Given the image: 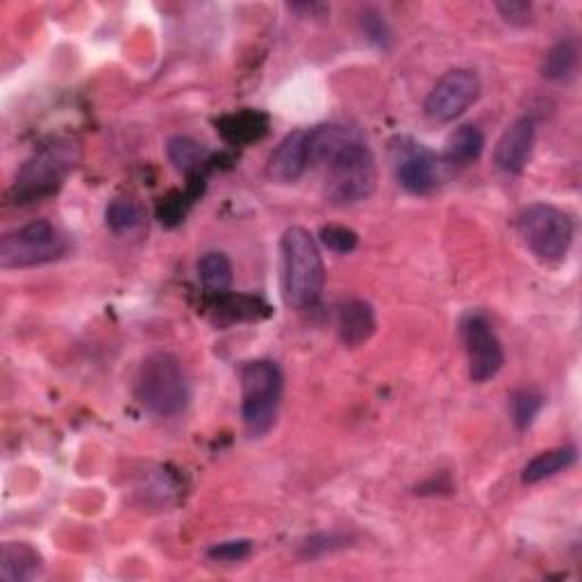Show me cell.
Returning <instances> with one entry per match:
<instances>
[{"label": "cell", "mask_w": 582, "mask_h": 582, "mask_svg": "<svg viewBox=\"0 0 582 582\" xmlns=\"http://www.w3.org/2000/svg\"><path fill=\"white\" fill-rule=\"evenodd\" d=\"M282 299L294 309H309L324 294L326 269L317 239L305 228L294 226L282 235Z\"/></svg>", "instance_id": "1"}, {"label": "cell", "mask_w": 582, "mask_h": 582, "mask_svg": "<svg viewBox=\"0 0 582 582\" xmlns=\"http://www.w3.org/2000/svg\"><path fill=\"white\" fill-rule=\"evenodd\" d=\"M80 162V146L73 139H55L23 162L8 193L12 205L43 201L64 185L68 174Z\"/></svg>", "instance_id": "2"}, {"label": "cell", "mask_w": 582, "mask_h": 582, "mask_svg": "<svg viewBox=\"0 0 582 582\" xmlns=\"http://www.w3.org/2000/svg\"><path fill=\"white\" fill-rule=\"evenodd\" d=\"M135 398L155 417H178L189 403L182 362L166 351L146 357L135 376Z\"/></svg>", "instance_id": "3"}, {"label": "cell", "mask_w": 582, "mask_h": 582, "mask_svg": "<svg viewBox=\"0 0 582 582\" xmlns=\"http://www.w3.org/2000/svg\"><path fill=\"white\" fill-rule=\"evenodd\" d=\"M282 398V371L271 359L246 362L241 367V419L251 436L269 434Z\"/></svg>", "instance_id": "4"}, {"label": "cell", "mask_w": 582, "mask_h": 582, "mask_svg": "<svg viewBox=\"0 0 582 582\" xmlns=\"http://www.w3.org/2000/svg\"><path fill=\"white\" fill-rule=\"evenodd\" d=\"M517 228L530 253L548 264L567 257L575 232L569 214L548 203L528 205L519 214Z\"/></svg>", "instance_id": "5"}, {"label": "cell", "mask_w": 582, "mask_h": 582, "mask_svg": "<svg viewBox=\"0 0 582 582\" xmlns=\"http://www.w3.org/2000/svg\"><path fill=\"white\" fill-rule=\"evenodd\" d=\"M326 168V199L332 205H353L371 197L378 172L376 157L367 141L355 143L353 149L334 157Z\"/></svg>", "instance_id": "6"}, {"label": "cell", "mask_w": 582, "mask_h": 582, "mask_svg": "<svg viewBox=\"0 0 582 582\" xmlns=\"http://www.w3.org/2000/svg\"><path fill=\"white\" fill-rule=\"evenodd\" d=\"M66 249V237L51 222H33L0 239V266L30 269L60 260Z\"/></svg>", "instance_id": "7"}, {"label": "cell", "mask_w": 582, "mask_h": 582, "mask_svg": "<svg viewBox=\"0 0 582 582\" xmlns=\"http://www.w3.org/2000/svg\"><path fill=\"white\" fill-rule=\"evenodd\" d=\"M392 160L401 187L409 193H417V197H426L440 187L444 168L448 166L444 157L434 155L423 143L409 137L394 139Z\"/></svg>", "instance_id": "8"}, {"label": "cell", "mask_w": 582, "mask_h": 582, "mask_svg": "<svg viewBox=\"0 0 582 582\" xmlns=\"http://www.w3.org/2000/svg\"><path fill=\"white\" fill-rule=\"evenodd\" d=\"M459 334H463V344L469 357L471 380L482 384L498 376L505 364V353L492 324L482 314H467L463 324H459Z\"/></svg>", "instance_id": "9"}, {"label": "cell", "mask_w": 582, "mask_h": 582, "mask_svg": "<svg viewBox=\"0 0 582 582\" xmlns=\"http://www.w3.org/2000/svg\"><path fill=\"white\" fill-rule=\"evenodd\" d=\"M478 96L480 80L476 73L469 68H455L432 87L423 110L436 124H451L478 101Z\"/></svg>", "instance_id": "10"}, {"label": "cell", "mask_w": 582, "mask_h": 582, "mask_svg": "<svg viewBox=\"0 0 582 582\" xmlns=\"http://www.w3.org/2000/svg\"><path fill=\"white\" fill-rule=\"evenodd\" d=\"M532 143H535V121L530 116H521L503 132V137L496 143L494 149L496 168H501L503 174H521L530 160Z\"/></svg>", "instance_id": "11"}, {"label": "cell", "mask_w": 582, "mask_h": 582, "mask_svg": "<svg viewBox=\"0 0 582 582\" xmlns=\"http://www.w3.org/2000/svg\"><path fill=\"white\" fill-rule=\"evenodd\" d=\"M309 164L307 155V132L296 130L287 135L269 155V164H266V172L269 176L282 185L296 182Z\"/></svg>", "instance_id": "12"}, {"label": "cell", "mask_w": 582, "mask_h": 582, "mask_svg": "<svg viewBox=\"0 0 582 582\" xmlns=\"http://www.w3.org/2000/svg\"><path fill=\"white\" fill-rule=\"evenodd\" d=\"M364 141V137L349 126H337V124H326L317 126L314 130L307 132V155L309 164L326 166L334 157L346 153L353 149L355 143Z\"/></svg>", "instance_id": "13"}, {"label": "cell", "mask_w": 582, "mask_h": 582, "mask_svg": "<svg viewBox=\"0 0 582 582\" xmlns=\"http://www.w3.org/2000/svg\"><path fill=\"white\" fill-rule=\"evenodd\" d=\"M43 573L41 553L23 542H8L0 555V578L5 582H28Z\"/></svg>", "instance_id": "14"}, {"label": "cell", "mask_w": 582, "mask_h": 582, "mask_svg": "<svg viewBox=\"0 0 582 582\" xmlns=\"http://www.w3.org/2000/svg\"><path fill=\"white\" fill-rule=\"evenodd\" d=\"M337 332L344 346H362L376 332L374 307L364 301H349L342 305L337 317Z\"/></svg>", "instance_id": "15"}, {"label": "cell", "mask_w": 582, "mask_h": 582, "mask_svg": "<svg viewBox=\"0 0 582 582\" xmlns=\"http://www.w3.org/2000/svg\"><path fill=\"white\" fill-rule=\"evenodd\" d=\"M484 151V135L478 126H459L446 139L444 162L448 166H469L473 164Z\"/></svg>", "instance_id": "16"}, {"label": "cell", "mask_w": 582, "mask_h": 582, "mask_svg": "<svg viewBox=\"0 0 582 582\" xmlns=\"http://www.w3.org/2000/svg\"><path fill=\"white\" fill-rule=\"evenodd\" d=\"M578 451L573 446H560V448H551L540 453L537 457H532L530 463L523 469V482L526 484H535L546 478H553L560 471H567L575 465Z\"/></svg>", "instance_id": "17"}, {"label": "cell", "mask_w": 582, "mask_h": 582, "mask_svg": "<svg viewBox=\"0 0 582 582\" xmlns=\"http://www.w3.org/2000/svg\"><path fill=\"white\" fill-rule=\"evenodd\" d=\"M578 60H580V48L575 39L557 41L544 58L542 64L544 78L553 83H569L578 71Z\"/></svg>", "instance_id": "18"}, {"label": "cell", "mask_w": 582, "mask_h": 582, "mask_svg": "<svg viewBox=\"0 0 582 582\" xmlns=\"http://www.w3.org/2000/svg\"><path fill=\"white\" fill-rule=\"evenodd\" d=\"M199 278L203 289L212 296H224L232 284V264L224 253H205L199 260Z\"/></svg>", "instance_id": "19"}, {"label": "cell", "mask_w": 582, "mask_h": 582, "mask_svg": "<svg viewBox=\"0 0 582 582\" xmlns=\"http://www.w3.org/2000/svg\"><path fill=\"white\" fill-rule=\"evenodd\" d=\"M146 207L137 199H114L105 210L107 228L116 235H130L146 226Z\"/></svg>", "instance_id": "20"}, {"label": "cell", "mask_w": 582, "mask_h": 582, "mask_svg": "<svg viewBox=\"0 0 582 582\" xmlns=\"http://www.w3.org/2000/svg\"><path fill=\"white\" fill-rule=\"evenodd\" d=\"M266 132V116L260 112H239L222 121V135L232 143L260 139Z\"/></svg>", "instance_id": "21"}, {"label": "cell", "mask_w": 582, "mask_h": 582, "mask_svg": "<svg viewBox=\"0 0 582 582\" xmlns=\"http://www.w3.org/2000/svg\"><path fill=\"white\" fill-rule=\"evenodd\" d=\"M166 155L176 164V168H180V172L193 174L205 164L207 151L189 137H172L166 143Z\"/></svg>", "instance_id": "22"}, {"label": "cell", "mask_w": 582, "mask_h": 582, "mask_svg": "<svg viewBox=\"0 0 582 582\" xmlns=\"http://www.w3.org/2000/svg\"><path fill=\"white\" fill-rule=\"evenodd\" d=\"M544 396L535 390H519L509 398V407H513V421L519 430H528L532 421L537 419L542 412Z\"/></svg>", "instance_id": "23"}, {"label": "cell", "mask_w": 582, "mask_h": 582, "mask_svg": "<svg viewBox=\"0 0 582 582\" xmlns=\"http://www.w3.org/2000/svg\"><path fill=\"white\" fill-rule=\"evenodd\" d=\"M357 232L346 228V226H326L321 228V244L337 253V255H349L357 249Z\"/></svg>", "instance_id": "24"}, {"label": "cell", "mask_w": 582, "mask_h": 582, "mask_svg": "<svg viewBox=\"0 0 582 582\" xmlns=\"http://www.w3.org/2000/svg\"><path fill=\"white\" fill-rule=\"evenodd\" d=\"M362 28L367 39L378 48H390L392 43V30L387 26L384 16L378 10H367L362 14Z\"/></svg>", "instance_id": "25"}, {"label": "cell", "mask_w": 582, "mask_h": 582, "mask_svg": "<svg viewBox=\"0 0 582 582\" xmlns=\"http://www.w3.org/2000/svg\"><path fill=\"white\" fill-rule=\"evenodd\" d=\"M346 544H349V537H344V535H337V532H330V535H326V532H321V535L309 537L301 546V555L303 557H309V560H314V557H324L328 553H334L339 548H344Z\"/></svg>", "instance_id": "26"}, {"label": "cell", "mask_w": 582, "mask_h": 582, "mask_svg": "<svg viewBox=\"0 0 582 582\" xmlns=\"http://www.w3.org/2000/svg\"><path fill=\"white\" fill-rule=\"evenodd\" d=\"M253 551V542L249 540H235V542H224V544H214L207 551V557L214 562H241L246 560Z\"/></svg>", "instance_id": "27"}, {"label": "cell", "mask_w": 582, "mask_h": 582, "mask_svg": "<svg viewBox=\"0 0 582 582\" xmlns=\"http://www.w3.org/2000/svg\"><path fill=\"white\" fill-rule=\"evenodd\" d=\"M496 10L505 18V23L515 28L528 26L532 16V5L526 3V0H503V3H496Z\"/></svg>", "instance_id": "28"}]
</instances>
